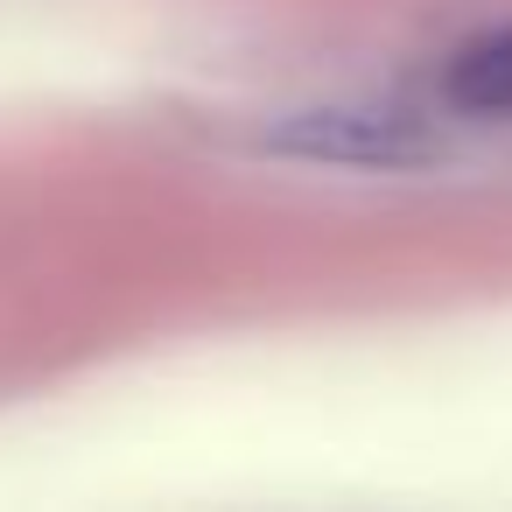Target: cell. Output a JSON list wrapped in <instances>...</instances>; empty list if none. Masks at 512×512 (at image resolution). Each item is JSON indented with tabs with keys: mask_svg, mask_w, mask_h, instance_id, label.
Here are the masks:
<instances>
[{
	"mask_svg": "<svg viewBox=\"0 0 512 512\" xmlns=\"http://www.w3.org/2000/svg\"><path fill=\"white\" fill-rule=\"evenodd\" d=\"M274 148L309 162H344V169H400V162H421L435 141L421 120H400L379 106H337V113H295L274 134Z\"/></svg>",
	"mask_w": 512,
	"mask_h": 512,
	"instance_id": "cell-1",
	"label": "cell"
},
{
	"mask_svg": "<svg viewBox=\"0 0 512 512\" xmlns=\"http://www.w3.org/2000/svg\"><path fill=\"white\" fill-rule=\"evenodd\" d=\"M442 99L456 113H477V120H505L512 113V29H491L477 43H463L442 71Z\"/></svg>",
	"mask_w": 512,
	"mask_h": 512,
	"instance_id": "cell-2",
	"label": "cell"
}]
</instances>
